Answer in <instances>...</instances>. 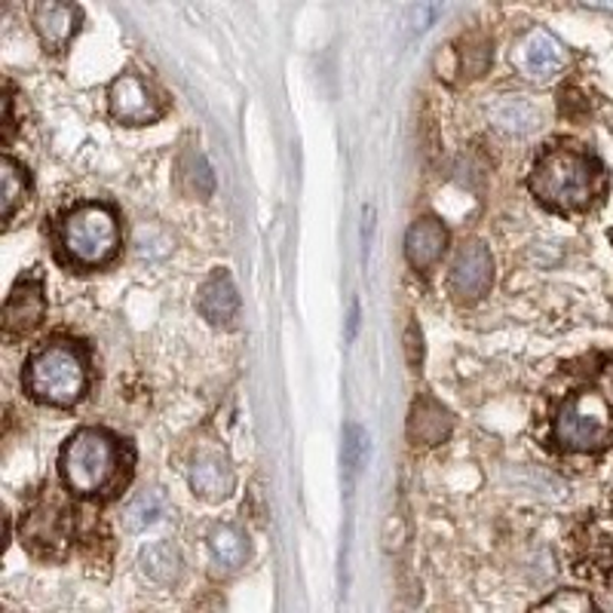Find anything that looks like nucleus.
Returning <instances> with one entry per match:
<instances>
[{
  "mask_svg": "<svg viewBox=\"0 0 613 613\" xmlns=\"http://www.w3.org/2000/svg\"><path fill=\"white\" fill-rule=\"evenodd\" d=\"M461 62H464L466 77H482L490 65V41L482 34L466 38V46L461 50Z\"/></svg>",
  "mask_w": 613,
  "mask_h": 613,
  "instance_id": "nucleus-23",
  "label": "nucleus"
},
{
  "mask_svg": "<svg viewBox=\"0 0 613 613\" xmlns=\"http://www.w3.org/2000/svg\"><path fill=\"white\" fill-rule=\"evenodd\" d=\"M31 178L22 163H15L13 157L0 160V203H3V221H13L15 209L28 200Z\"/></svg>",
  "mask_w": 613,
  "mask_h": 613,
  "instance_id": "nucleus-16",
  "label": "nucleus"
},
{
  "mask_svg": "<svg viewBox=\"0 0 613 613\" xmlns=\"http://www.w3.org/2000/svg\"><path fill=\"white\" fill-rule=\"evenodd\" d=\"M25 387L43 405L71 409L89 387V366L83 347L74 341H50L34 350L25 366Z\"/></svg>",
  "mask_w": 613,
  "mask_h": 613,
  "instance_id": "nucleus-2",
  "label": "nucleus"
},
{
  "mask_svg": "<svg viewBox=\"0 0 613 613\" xmlns=\"http://www.w3.org/2000/svg\"><path fill=\"white\" fill-rule=\"evenodd\" d=\"M552 438L559 442V448L577 451V454H592V451L607 448L613 442L607 402L599 393L571 395L556 414Z\"/></svg>",
  "mask_w": 613,
  "mask_h": 613,
  "instance_id": "nucleus-5",
  "label": "nucleus"
},
{
  "mask_svg": "<svg viewBox=\"0 0 613 613\" xmlns=\"http://www.w3.org/2000/svg\"><path fill=\"white\" fill-rule=\"evenodd\" d=\"M34 31L41 38L46 53H62L68 50L74 41L77 28H81V10L74 3H55V0H43L34 7Z\"/></svg>",
  "mask_w": 613,
  "mask_h": 613,
  "instance_id": "nucleus-10",
  "label": "nucleus"
},
{
  "mask_svg": "<svg viewBox=\"0 0 613 613\" xmlns=\"http://www.w3.org/2000/svg\"><path fill=\"white\" fill-rule=\"evenodd\" d=\"M120 219L108 203H81L59 221V245L71 267L96 271L120 252Z\"/></svg>",
  "mask_w": 613,
  "mask_h": 613,
  "instance_id": "nucleus-4",
  "label": "nucleus"
},
{
  "mask_svg": "<svg viewBox=\"0 0 613 613\" xmlns=\"http://www.w3.org/2000/svg\"><path fill=\"white\" fill-rule=\"evenodd\" d=\"M611 243H613V231H611Z\"/></svg>",
  "mask_w": 613,
  "mask_h": 613,
  "instance_id": "nucleus-27",
  "label": "nucleus"
},
{
  "mask_svg": "<svg viewBox=\"0 0 613 613\" xmlns=\"http://www.w3.org/2000/svg\"><path fill=\"white\" fill-rule=\"evenodd\" d=\"M191 488L197 497L203 500H228L233 494V469L228 466V461L221 454H200L193 461L191 469Z\"/></svg>",
  "mask_w": 613,
  "mask_h": 613,
  "instance_id": "nucleus-14",
  "label": "nucleus"
},
{
  "mask_svg": "<svg viewBox=\"0 0 613 613\" xmlns=\"http://www.w3.org/2000/svg\"><path fill=\"white\" fill-rule=\"evenodd\" d=\"M166 494L160 488H150V490H141L133 504L123 509V525H126V531H148L150 525H157L160 518L166 516Z\"/></svg>",
  "mask_w": 613,
  "mask_h": 613,
  "instance_id": "nucleus-18",
  "label": "nucleus"
},
{
  "mask_svg": "<svg viewBox=\"0 0 613 613\" xmlns=\"http://www.w3.org/2000/svg\"><path fill=\"white\" fill-rule=\"evenodd\" d=\"M448 249V231L436 219H418L405 233V258L414 271H433Z\"/></svg>",
  "mask_w": 613,
  "mask_h": 613,
  "instance_id": "nucleus-11",
  "label": "nucleus"
},
{
  "mask_svg": "<svg viewBox=\"0 0 613 613\" xmlns=\"http://www.w3.org/2000/svg\"><path fill=\"white\" fill-rule=\"evenodd\" d=\"M564 46L561 41L546 31V28H531L512 50V65L521 77L528 81H549L564 68Z\"/></svg>",
  "mask_w": 613,
  "mask_h": 613,
  "instance_id": "nucleus-8",
  "label": "nucleus"
},
{
  "mask_svg": "<svg viewBox=\"0 0 613 613\" xmlns=\"http://www.w3.org/2000/svg\"><path fill=\"white\" fill-rule=\"evenodd\" d=\"M197 307L203 319H209L212 326H231L236 314H240V295H236V286H233L231 273L228 271H215L203 286H200V295H197Z\"/></svg>",
  "mask_w": 613,
  "mask_h": 613,
  "instance_id": "nucleus-13",
  "label": "nucleus"
},
{
  "mask_svg": "<svg viewBox=\"0 0 613 613\" xmlns=\"http://www.w3.org/2000/svg\"><path fill=\"white\" fill-rule=\"evenodd\" d=\"M120 438L98 426L77 430L59 454V473L65 478V485L81 497H98L102 490H108L120 476Z\"/></svg>",
  "mask_w": 613,
  "mask_h": 613,
  "instance_id": "nucleus-3",
  "label": "nucleus"
},
{
  "mask_svg": "<svg viewBox=\"0 0 613 613\" xmlns=\"http://www.w3.org/2000/svg\"><path fill=\"white\" fill-rule=\"evenodd\" d=\"M368 461V433L359 423H347L344 426V448H341V464L347 478L353 482L359 476V469Z\"/></svg>",
  "mask_w": 613,
  "mask_h": 613,
  "instance_id": "nucleus-19",
  "label": "nucleus"
},
{
  "mask_svg": "<svg viewBox=\"0 0 613 613\" xmlns=\"http://www.w3.org/2000/svg\"><path fill=\"white\" fill-rule=\"evenodd\" d=\"M141 571L148 573L154 583L172 586L181 577V552L172 543H150L141 552Z\"/></svg>",
  "mask_w": 613,
  "mask_h": 613,
  "instance_id": "nucleus-17",
  "label": "nucleus"
},
{
  "mask_svg": "<svg viewBox=\"0 0 613 613\" xmlns=\"http://www.w3.org/2000/svg\"><path fill=\"white\" fill-rule=\"evenodd\" d=\"M188 178H191V193H197L200 200L212 197V191H215V176H212V169H209V163H205L200 154L188 157Z\"/></svg>",
  "mask_w": 613,
  "mask_h": 613,
  "instance_id": "nucleus-24",
  "label": "nucleus"
},
{
  "mask_svg": "<svg viewBox=\"0 0 613 613\" xmlns=\"http://www.w3.org/2000/svg\"><path fill=\"white\" fill-rule=\"evenodd\" d=\"M531 613H599L595 601L589 599L586 592L577 589H559L549 599L540 601Z\"/></svg>",
  "mask_w": 613,
  "mask_h": 613,
  "instance_id": "nucleus-21",
  "label": "nucleus"
},
{
  "mask_svg": "<svg viewBox=\"0 0 613 613\" xmlns=\"http://www.w3.org/2000/svg\"><path fill=\"white\" fill-rule=\"evenodd\" d=\"M46 316V298H43L41 276L19 279L10 298L3 304V335L7 338H25L41 326Z\"/></svg>",
  "mask_w": 613,
  "mask_h": 613,
  "instance_id": "nucleus-9",
  "label": "nucleus"
},
{
  "mask_svg": "<svg viewBox=\"0 0 613 613\" xmlns=\"http://www.w3.org/2000/svg\"><path fill=\"white\" fill-rule=\"evenodd\" d=\"M451 430H454V418L442 402H436L433 395L414 399L409 414V438L414 445H423V448L442 445L451 436Z\"/></svg>",
  "mask_w": 613,
  "mask_h": 613,
  "instance_id": "nucleus-12",
  "label": "nucleus"
},
{
  "mask_svg": "<svg viewBox=\"0 0 613 613\" xmlns=\"http://www.w3.org/2000/svg\"><path fill=\"white\" fill-rule=\"evenodd\" d=\"M601 169L573 148H549L533 163L531 193L552 212H580L595 200Z\"/></svg>",
  "mask_w": 613,
  "mask_h": 613,
  "instance_id": "nucleus-1",
  "label": "nucleus"
},
{
  "mask_svg": "<svg viewBox=\"0 0 613 613\" xmlns=\"http://www.w3.org/2000/svg\"><path fill=\"white\" fill-rule=\"evenodd\" d=\"M108 108L110 117L126 126H148L163 117V102L136 74H120L110 83Z\"/></svg>",
  "mask_w": 613,
  "mask_h": 613,
  "instance_id": "nucleus-6",
  "label": "nucleus"
},
{
  "mask_svg": "<svg viewBox=\"0 0 613 613\" xmlns=\"http://www.w3.org/2000/svg\"><path fill=\"white\" fill-rule=\"evenodd\" d=\"M62 509L55 504H41L28 518V537L34 543H55L62 540Z\"/></svg>",
  "mask_w": 613,
  "mask_h": 613,
  "instance_id": "nucleus-20",
  "label": "nucleus"
},
{
  "mask_svg": "<svg viewBox=\"0 0 613 613\" xmlns=\"http://www.w3.org/2000/svg\"><path fill=\"white\" fill-rule=\"evenodd\" d=\"M497 120L506 129H516V133H528L533 129V123L540 120V114L533 105H528L525 98H509L504 108H497Z\"/></svg>",
  "mask_w": 613,
  "mask_h": 613,
  "instance_id": "nucleus-22",
  "label": "nucleus"
},
{
  "mask_svg": "<svg viewBox=\"0 0 613 613\" xmlns=\"http://www.w3.org/2000/svg\"><path fill=\"white\" fill-rule=\"evenodd\" d=\"M356 326H359V304H353V316H350V338L356 335Z\"/></svg>",
  "mask_w": 613,
  "mask_h": 613,
  "instance_id": "nucleus-26",
  "label": "nucleus"
},
{
  "mask_svg": "<svg viewBox=\"0 0 613 613\" xmlns=\"http://www.w3.org/2000/svg\"><path fill=\"white\" fill-rule=\"evenodd\" d=\"M405 350H409V366L411 368H421L423 362V338H421V328L411 323L409 331H405Z\"/></svg>",
  "mask_w": 613,
  "mask_h": 613,
  "instance_id": "nucleus-25",
  "label": "nucleus"
},
{
  "mask_svg": "<svg viewBox=\"0 0 613 613\" xmlns=\"http://www.w3.org/2000/svg\"><path fill=\"white\" fill-rule=\"evenodd\" d=\"M494 286V258H490L488 245L469 243L457 252L454 267H451L448 288L454 300L461 304H476Z\"/></svg>",
  "mask_w": 613,
  "mask_h": 613,
  "instance_id": "nucleus-7",
  "label": "nucleus"
},
{
  "mask_svg": "<svg viewBox=\"0 0 613 613\" xmlns=\"http://www.w3.org/2000/svg\"><path fill=\"white\" fill-rule=\"evenodd\" d=\"M209 549H212V559L219 561L224 571H236L240 564H245L249 559V540L240 528L233 525H219L209 531Z\"/></svg>",
  "mask_w": 613,
  "mask_h": 613,
  "instance_id": "nucleus-15",
  "label": "nucleus"
}]
</instances>
